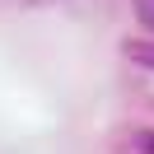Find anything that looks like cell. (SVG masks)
Returning <instances> with one entry per match:
<instances>
[{"label":"cell","instance_id":"1","mask_svg":"<svg viewBox=\"0 0 154 154\" xmlns=\"http://www.w3.org/2000/svg\"><path fill=\"white\" fill-rule=\"evenodd\" d=\"M126 56H131L135 66L154 70V42H126Z\"/></svg>","mask_w":154,"mask_h":154},{"label":"cell","instance_id":"2","mask_svg":"<svg viewBox=\"0 0 154 154\" xmlns=\"http://www.w3.org/2000/svg\"><path fill=\"white\" fill-rule=\"evenodd\" d=\"M131 5H135V19L154 33V0H131Z\"/></svg>","mask_w":154,"mask_h":154},{"label":"cell","instance_id":"3","mask_svg":"<svg viewBox=\"0 0 154 154\" xmlns=\"http://www.w3.org/2000/svg\"><path fill=\"white\" fill-rule=\"evenodd\" d=\"M135 149H140V154H154V135L140 131V135H135Z\"/></svg>","mask_w":154,"mask_h":154}]
</instances>
